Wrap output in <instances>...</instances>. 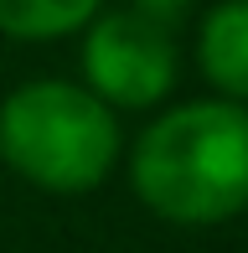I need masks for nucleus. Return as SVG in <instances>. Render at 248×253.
I'll use <instances>...</instances> for the list:
<instances>
[{"instance_id":"5","label":"nucleus","mask_w":248,"mask_h":253,"mask_svg":"<svg viewBox=\"0 0 248 253\" xmlns=\"http://www.w3.org/2000/svg\"><path fill=\"white\" fill-rule=\"evenodd\" d=\"M93 10H98V0H0V31L41 42V37L78 31Z\"/></svg>"},{"instance_id":"1","label":"nucleus","mask_w":248,"mask_h":253,"mask_svg":"<svg viewBox=\"0 0 248 253\" xmlns=\"http://www.w3.org/2000/svg\"><path fill=\"white\" fill-rule=\"evenodd\" d=\"M134 191L165 222H228L248 207V109L186 103L145 129Z\"/></svg>"},{"instance_id":"2","label":"nucleus","mask_w":248,"mask_h":253,"mask_svg":"<svg viewBox=\"0 0 248 253\" xmlns=\"http://www.w3.org/2000/svg\"><path fill=\"white\" fill-rule=\"evenodd\" d=\"M114 155V114L73 83H26L0 103V160L41 191L98 186Z\"/></svg>"},{"instance_id":"3","label":"nucleus","mask_w":248,"mask_h":253,"mask_svg":"<svg viewBox=\"0 0 248 253\" xmlns=\"http://www.w3.org/2000/svg\"><path fill=\"white\" fill-rule=\"evenodd\" d=\"M83 73L104 98L124 103V109H145V103L165 98L176 83V47L171 26L140 16H104L83 42Z\"/></svg>"},{"instance_id":"6","label":"nucleus","mask_w":248,"mask_h":253,"mask_svg":"<svg viewBox=\"0 0 248 253\" xmlns=\"http://www.w3.org/2000/svg\"><path fill=\"white\" fill-rule=\"evenodd\" d=\"M181 10H186V0H140V16L161 21V26H176V21H181Z\"/></svg>"},{"instance_id":"4","label":"nucleus","mask_w":248,"mask_h":253,"mask_svg":"<svg viewBox=\"0 0 248 253\" xmlns=\"http://www.w3.org/2000/svg\"><path fill=\"white\" fill-rule=\"evenodd\" d=\"M202 73L233 98H248V0H222L202 21Z\"/></svg>"}]
</instances>
